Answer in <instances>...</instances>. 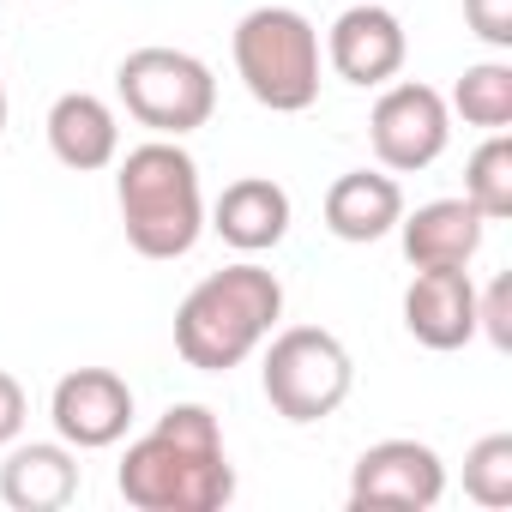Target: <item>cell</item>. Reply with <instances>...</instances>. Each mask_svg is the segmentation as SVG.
Returning <instances> with one entry per match:
<instances>
[{"instance_id": "cell-1", "label": "cell", "mask_w": 512, "mask_h": 512, "mask_svg": "<svg viewBox=\"0 0 512 512\" xmlns=\"http://www.w3.org/2000/svg\"><path fill=\"white\" fill-rule=\"evenodd\" d=\"M115 488L139 512H217L235 494L223 428L205 404H169L115 470Z\"/></svg>"}, {"instance_id": "cell-2", "label": "cell", "mask_w": 512, "mask_h": 512, "mask_svg": "<svg viewBox=\"0 0 512 512\" xmlns=\"http://www.w3.org/2000/svg\"><path fill=\"white\" fill-rule=\"evenodd\" d=\"M278 320H284L278 272L241 260V266H223L187 290V302L175 308V350L199 374H229L272 338Z\"/></svg>"}, {"instance_id": "cell-3", "label": "cell", "mask_w": 512, "mask_h": 512, "mask_svg": "<svg viewBox=\"0 0 512 512\" xmlns=\"http://www.w3.org/2000/svg\"><path fill=\"white\" fill-rule=\"evenodd\" d=\"M115 199H121V229L133 241V253H145V260H181L205 235L199 163L175 139L133 145L121 175H115Z\"/></svg>"}, {"instance_id": "cell-4", "label": "cell", "mask_w": 512, "mask_h": 512, "mask_svg": "<svg viewBox=\"0 0 512 512\" xmlns=\"http://www.w3.org/2000/svg\"><path fill=\"white\" fill-rule=\"evenodd\" d=\"M235 73L272 115H302L320 97V31L296 7H253L235 25Z\"/></svg>"}, {"instance_id": "cell-5", "label": "cell", "mask_w": 512, "mask_h": 512, "mask_svg": "<svg viewBox=\"0 0 512 512\" xmlns=\"http://www.w3.org/2000/svg\"><path fill=\"white\" fill-rule=\"evenodd\" d=\"M115 91H121L127 115H133L139 127H151L157 139H181V133L205 127L211 109H217V79H211V67H205L199 55L163 49V43L133 49V55L115 67Z\"/></svg>"}, {"instance_id": "cell-6", "label": "cell", "mask_w": 512, "mask_h": 512, "mask_svg": "<svg viewBox=\"0 0 512 512\" xmlns=\"http://www.w3.org/2000/svg\"><path fill=\"white\" fill-rule=\"evenodd\" d=\"M260 380H266V398L284 422H326L350 398L356 362L326 326H290L272 338Z\"/></svg>"}, {"instance_id": "cell-7", "label": "cell", "mask_w": 512, "mask_h": 512, "mask_svg": "<svg viewBox=\"0 0 512 512\" xmlns=\"http://www.w3.org/2000/svg\"><path fill=\"white\" fill-rule=\"evenodd\" d=\"M368 139H374V157L392 169V175H416L428 163H440L446 139H452V109L434 85L422 79H404L392 85L374 115H368Z\"/></svg>"}, {"instance_id": "cell-8", "label": "cell", "mask_w": 512, "mask_h": 512, "mask_svg": "<svg viewBox=\"0 0 512 512\" xmlns=\"http://www.w3.org/2000/svg\"><path fill=\"white\" fill-rule=\"evenodd\" d=\"M446 494V464L428 440H374L350 470V506L386 512H428Z\"/></svg>"}, {"instance_id": "cell-9", "label": "cell", "mask_w": 512, "mask_h": 512, "mask_svg": "<svg viewBox=\"0 0 512 512\" xmlns=\"http://www.w3.org/2000/svg\"><path fill=\"white\" fill-rule=\"evenodd\" d=\"M49 416L73 452H103L133 428V386L115 368H73L55 380Z\"/></svg>"}, {"instance_id": "cell-10", "label": "cell", "mask_w": 512, "mask_h": 512, "mask_svg": "<svg viewBox=\"0 0 512 512\" xmlns=\"http://www.w3.org/2000/svg\"><path fill=\"white\" fill-rule=\"evenodd\" d=\"M326 55H332V73L344 85H386L398 79L404 55H410V37L398 25V13L386 7H344L332 19V37H326Z\"/></svg>"}, {"instance_id": "cell-11", "label": "cell", "mask_w": 512, "mask_h": 512, "mask_svg": "<svg viewBox=\"0 0 512 512\" xmlns=\"http://www.w3.org/2000/svg\"><path fill=\"white\" fill-rule=\"evenodd\" d=\"M404 326L422 350H464L476 338V284L464 266H428L404 290Z\"/></svg>"}, {"instance_id": "cell-12", "label": "cell", "mask_w": 512, "mask_h": 512, "mask_svg": "<svg viewBox=\"0 0 512 512\" xmlns=\"http://www.w3.org/2000/svg\"><path fill=\"white\" fill-rule=\"evenodd\" d=\"M398 235H404V260L416 272H428V266H470L482 253L488 217L470 199H428V205L398 217Z\"/></svg>"}, {"instance_id": "cell-13", "label": "cell", "mask_w": 512, "mask_h": 512, "mask_svg": "<svg viewBox=\"0 0 512 512\" xmlns=\"http://www.w3.org/2000/svg\"><path fill=\"white\" fill-rule=\"evenodd\" d=\"M290 193L272 181V175H241L217 193V211H211V229L241 247V253H266L290 235Z\"/></svg>"}, {"instance_id": "cell-14", "label": "cell", "mask_w": 512, "mask_h": 512, "mask_svg": "<svg viewBox=\"0 0 512 512\" xmlns=\"http://www.w3.org/2000/svg\"><path fill=\"white\" fill-rule=\"evenodd\" d=\"M73 494H79V458L67 440L61 446L55 440L13 446L7 464H0V500L13 512H61Z\"/></svg>"}, {"instance_id": "cell-15", "label": "cell", "mask_w": 512, "mask_h": 512, "mask_svg": "<svg viewBox=\"0 0 512 512\" xmlns=\"http://www.w3.org/2000/svg\"><path fill=\"white\" fill-rule=\"evenodd\" d=\"M49 151H55L67 169H79V175L109 169V163L121 157L115 109H109L103 97H91V91H67V97H55V109H49Z\"/></svg>"}, {"instance_id": "cell-16", "label": "cell", "mask_w": 512, "mask_h": 512, "mask_svg": "<svg viewBox=\"0 0 512 512\" xmlns=\"http://www.w3.org/2000/svg\"><path fill=\"white\" fill-rule=\"evenodd\" d=\"M398 217H404V193L380 169H350L326 193V229L338 241H380L398 229Z\"/></svg>"}, {"instance_id": "cell-17", "label": "cell", "mask_w": 512, "mask_h": 512, "mask_svg": "<svg viewBox=\"0 0 512 512\" xmlns=\"http://www.w3.org/2000/svg\"><path fill=\"white\" fill-rule=\"evenodd\" d=\"M452 109L482 133H506L512 127V67L506 61L464 67V79L452 85Z\"/></svg>"}, {"instance_id": "cell-18", "label": "cell", "mask_w": 512, "mask_h": 512, "mask_svg": "<svg viewBox=\"0 0 512 512\" xmlns=\"http://www.w3.org/2000/svg\"><path fill=\"white\" fill-rule=\"evenodd\" d=\"M464 199H470L488 223H506V217H512V139H506V133H488V139L470 151Z\"/></svg>"}, {"instance_id": "cell-19", "label": "cell", "mask_w": 512, "mask_h": 512, "mask_svg": "<svg viewBox=\"0 0 512 512\" xmlns=\"http://www.w3.org/2000/svg\"><path fill=\"white\" fill-rule=\"evenodd\" d=\"M464 494L476 506H512V434H482L464 452Z\"/></svg>"}, {"instance_id": "cell-20", "label": "cell", "mask_w": 512, "mask_h": 512, "mask_svg": "<svg viewBox=\"0 0 512 512\" xmlns=\"http://www.w3.org/2000/svg\"><path fill=\"white\" fill-rule=\"evenodd\" d=\"M476 338H488L494 350H512V278H494L488 290H476Z\"/></svg>"}, {"instance_id": "cell-21", "label": "cell", "mask_w": 512, "mask_h": 512, "mask_svg": "<svg viewBox=\"0 0 512 512\" xmlns=\"http://www.w3.org/2000/svg\"><path fill=\"white\" fill-rule=\"evenodd\" d=\"M464 19L488 49H512V0H464Z\"/></svg>"}, {"instance_id": "cell-22", "label": "cell", "mask_w": 512, "mask_h": 512, "mask_svg": "<svg viewBox=\"0 0 512 512\" xmlns=\"http://www.w3.org/2000/svg\"><path fill=\"white\" fill-rule=\"evenodd\" d=\"M19 428H25V386L0 368V446H13Z\"/></svg>"}, {"instance_id": "cell-23", "label": "cell", "mask_w": 512, "mask_h": 512, "mask_svg": "<svg viewBox=\"0 0 512 512\" xmlns=\"http://www.w3.org/2000/svg\"><path fill=\"white\" fill-rule=\"evenodd\" d=\"M0 127H7V85H0Z\"/></svg>"}]
</instances>
